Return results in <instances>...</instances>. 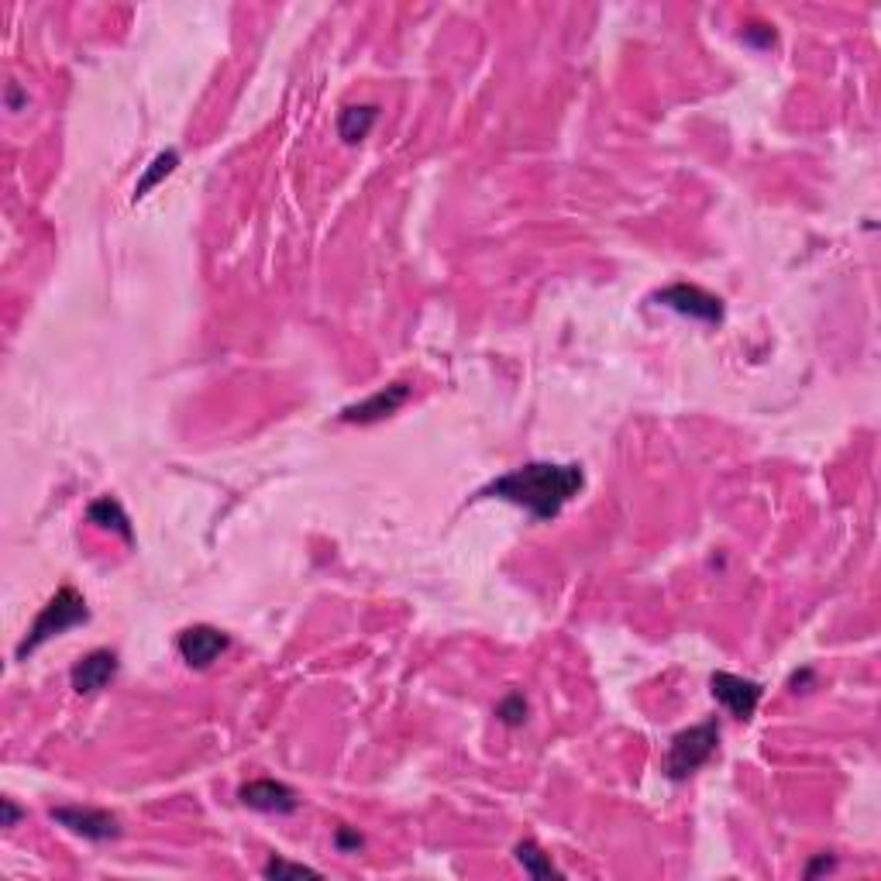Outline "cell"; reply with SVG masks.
Returning <instances> with one entry per match:
<instances>
[{"label":"cell","instance_id":"cell-1","mask_svg":"<svg viewBox=\"0 0 881 881\" xmlns=\"http://www.w3.org/2000/svg\"><path fill=\"white\" fill-rule=\"evenodd\" d=\"M586 486V472L579 465L558 462H527L520 469L493 479L479 496H493L513 506H524L534 520H555L572 496Z\"/></svg>","mask_w":881,"mask_h":881},{"label":"cell","instance_id":"cell-2","mask_svg":"<svg viewBox=\"0 0 881 881\" xmlns=\"http://www.w3.org/2000/svg\"><path fill=\"white\" fill-rule=\"evenodd\" d=\"M90 620V610H87V599L80 596L73 586H62L56 596L49 599V603L42 606V613L35 617V623L28 627L25 641L18 644V651H14V658L25 661L28 654H35L42 644H49L52 637L66 634V630L80 627V623Z\"/></svg>","mask_w":881,"mask_h":881},{"label":"cell","instance_id":"cell-3","mask_svg":"<svg viewBox=\"0 0 881 881\" xmlns=\"http://www.w3.org/2000/svg\"><path fill=\"white\" fill-rule=\"evenodd\" d=\"M716 747H720V723L716 720H703L689 730H678L665 754V775L672 782H685L713 758Z\"/></svg>","mask_w":881,"mask_h":881},{"label":"cell","instance_id":"cell-4","mask_svg":"<svg viewBox=\"0 0 881 881\" xmlns=\"http://www.w3.org/2000/svg\"><path fill=\"white\" fill-rule=\"evenodd\" d=\"M658 307H668L682 317H692V321H703V324H720L723 321V300L713 293H706L703 286H692V283H672L665 290H658L651 296Z\"/></svg>","mask_w":881,"mask_h":881},{"label":"cell","instance_id":"cell-5","mask_svg":"<svg viewBox=\"0 0 881 881\" xmlns=\"http://www.w3.org/2000/svg\"><path fill=\"white\" fill-rule=\"evenodd\" d=\"M52 823L66 826L69 833L83 840H93V844H104V840L121 837V823L118 816L104 813V809H90V806H56L49 809Z\"/></svg>","mask_w":881,"mask_h":881},{"label":"cell","instance_id":"cell-6","mask_svg":"<svg viewBox=\"0 0 881 881\" xmlns=\"http://www.w3.org/2000/svg\"><path fill=\"white\" fill-rule=\"evenodd\" d=\"M709 692H713V699L727 709L730 716H737V720H751L754 709H758V703H761V696H764V685L751 682V678H740L734 672H713V678H709Z\"/></svg>","mask_w":881,"mask_h":881},{"label":"cell","instance_id":"cell-7","mask_svg":"<svg viewBox=\"0 0 881 881\" xmlns=\"http://www.w3.org/2000/svg\"><path fill=\"white\" fill-rule=\"evenodd\" d=\"M176 647H179V658H183L186 665L204 672V668H210L224 651H228V634L217 627H207V623H197V627H186L183 634H179Z\"/></svg>","mask_w":881,"mask_h":881},{"label":"cell","instance_id":"cell-8","mask_svg":"<svg viewBox=\"0 0 881 881\" xmlns=\"http://www.w3.org/2000/svg\"><path fill=\"white\" fill-rule=\"evenodd\" d=\"M238 799H241V806L259 809V813H276V816L296 813V806H300L296 792L290 789V785L276 782V778H255V782H245L238 789Z\"/></svg>","mask_w":881,"mask_h":881},{"label":"cell","instance_id":"cell-9","mask_svg":"<svg viewBox=\"0 0 881 881\" xmlns=\"http://www.w3.org/2000/svg\"><path fill=\"white\" fill-rule=\"evenodd\" d=\"M407 400H410V386H407V382H389L386 389L372 393L369 400L352 403V407L341 410V420H345V424H376V420L393 417V413L400 410Z\"/></svg>","mask_w":881,"mask_h":881},{"label":"cell","instance_id":"cell-10","mask_svg":"<svg viewBox=\"0 0 881 881\" xmlns=\"http://www.w3.org/2000/svg\"><path fill=\"white\" fill-rule=\"evenodd\" d=\"M114 675H118V654L107 651V647H97V651L83 654L73 665L69 685H73V692H80V696H93V692H100L104 685H111Z\"/></svg>","mask_w":881,"mask_h":881},{"label":"cell","instance_id":"cell-11","mask_svg":"<svg viewBox=\"0 0 881 881\" xmlns=\"http://www.w3.org/2000/svg\"><path fill=\"white\" fill-rule=\"evenodd\" d=\"M87 520H90V524H97V527H104V530H114V534H121L124 541L131 544V520H128L124 506L114 500V496H100V500H93L90 510H87Z\"/></svg>","mask_w":881,"mask_h":881},{"label":"cell","instance_id":"cell-12","mask_svg":"<svg viewBox=\"0 0 881 881\" xmlns=\"http://www.w3.org/2000/svg\"><path fill=\"white\" fill-rule=\"evenodd\" d=\"M379 118V107L376 104H358V107H345L338 114V135L345 138L348 145L362 142L365 135L372 131V124Z\"/></svg>","mask_w":881,"mask_h":881},{"label":"cell","instance_id":"cell-13","mask_svg":"<svg viewBox=\"0 0 881 881\" xmlns=\"http://www.w3.org/2000/svg\"><path fill=\"white\" fill-rule=\"evenodd\" d=\"M513 854H517V864L530 878H565V871L551 864V854H544L537 840H520V844L513 847Z\"/></svg>","mask_w":881,"mask_h":881},{"label":"cell","instance_id":"cell-14","mask_svg":"<svg viewBox=\"0 0 881 881\" xmlns=\"http://www.w3.org/2000/svg\"><path fill=\"white\" fill-rule=\"evenodd\" d=\"M176 162H179V152H176V148H169V152H159V155H155L152 166L145 169V176L138 179V186H135V200H142L145 193L152 190V186H159L162 179H166V176L176 169Z\"/></svg>","mask_w":881,"mask_h":881},{"label":"cell","instance_id":"cell-15","mask_svg":"<svg viewBox=\"0 0 881 881\" xmlns=\"http://www.w3.org/2000/svg\"><path fill=\"white\" fill-rule=\"evenodd\" d=\"M321 878V871L310 868V864H296V861H286V857H269V861L262 864V878Z\"/></svg>","mask_w":881,"mask_h":881},{"label":"cell","instance_id":"cell-16","mask_svg":"<svg viewBox=\"0 0 881 881\" xmlns=\"http://www.w3.org/2000/svg\"><path fill=\"white\" fill-rule=\"evenodd\" d=\"M496 716H500L506 727H520V723H527V699L520 696V692H510V696L496 706Z\"/></svg>","mask_w":881,"mask_h":881},{"label":"cell","instance_id":"cell-17","mask_svg":"<svg viewBox=\"0 0 881 881\" xmlns=\"http://www.w3.org/2000/svg\"><path fill=\"white\" fill-rule=\"evenodd\" d=\"M744 42H751V45H761V49H768V45H775V31H771L768 25H751V28H744Z\"/></svg>","mask_w":881,"mask_h":881},{"label":"cell","instance_id":"cell-18","mask_svg":"<svg viewBox=\"0 0 881 881\" xmlns=\"http://www.w3.org/2000/svg\"><path fill=\"white\" fill-rule=\"evenodd\" d=\"M334 847H338V851H358V847H362V837H358L355 830H348V826H338V833H334Z\"/></svg>","mask_w":881,"mask_h":881},{"label":"cell","instance_id":"cell-19","mask_svg":"<svg viewBox=\"0 0 881 881\" xmlns=\"http://www.w3.org/2000/svg\"><path fill=\"white\" fill-rule=\"evenodd\" d=\"M0 816H4V820H0V826H18V820L25 813L14 806V799H0Z\"/></svg>","mask_w":881,"mask_h":881},{"label":"cell","instance_id":"cell-20","mask_svg":"<svg viewBox=\"0 0 881 881\" xmlns=\"http://www.w3.org/2000/svg\"><path fill=\"white\" fill-rule=\"evenodd\" d=\"M833 864H837V861H833V857H826V854H820V857H816V861H813V864H809V868H806V878L820 875V871H830V868H833Z\"/></svg>","mask_w":881,"mask_h":881},{"label":"cell","instance_id":"cell-21","mask_svg":"<svg viewBox=\"0 0 881 881\" xmlns=\"http://www.w3.org/2000/svg\"><path fill=\"white\" fill-rule=\"evenodd\" d=\"M7 100H11V111H18V104H21V93H18V87H7Z\"/></svg>","mask_w":881,"mask_h":881}]
</instances>
